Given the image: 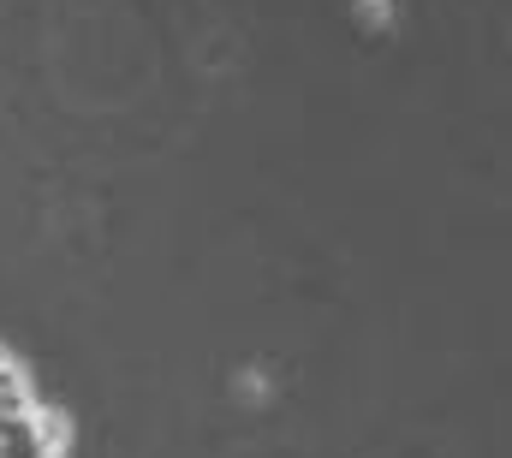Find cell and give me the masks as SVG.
Here are the masks:
<instances>
[{"mask_svg":"<svg viewBox=\"0 0 512 458\" xmlns=\"http://www.w3.org/2000/svg\"><path fill=\"white\" fill-rule=\"evenodd\" d=\"M72 447H78V423L48 393L0 417V458H72Z\"/></svg>","mask_w":512,"mask_h":458,"instance_id":"cell-1","label":"cell"},{"mask_svg":"<svg viewBox=\"0 0 512 458\" xmlns=\"http://www.w3.org/2000/svg\"><path fill=\"white\" fill-rule=\"evenodd\" d=\"M30 399H42V387H36L30 363L0 340V417H12V411H18V405H30Z\"/></svg>","mask_w":512,"mask_h":458,"instance_id":"cell-2","label":"cell"}]
</instances>
